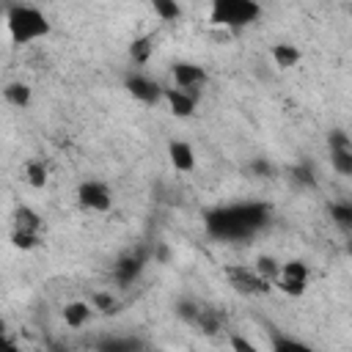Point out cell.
Instances as JSON below:
<instances>
[{
	"instance_id": "cell-1",
	"label": "cell",
	"mask_w": 352,
	"mask_h": 352,
	"mask_svg": "<svg viewBox=\"0 0 352 352\" xmlns=\"http://www.w3.org/2000/svg\"><path fill=\"white\" fill-rule=\"evenodd\" d=\"M272 223V206L264 201H234L206 209L204 228L220 242H248Z\"/></svg>"
},
{
	"instance_id": "cell-2",
	"label": "cell",
	"mask_w": 352,
	"mask_h": 352,
	"mask_svg": "<svg viewBox=\"0 0 352 352\" xmlns=\"http://www.w3.org/2000/svg\"><path fill=\"white\" fill-rule=\"evenodd\" d=\"M3 22H6V30H8L11 44H16V47L41 41V38H47V36L52 33L50 16H47L41 8L28 6V3L8 6L6 14H3Z\"/></svg>"
},
{
	"instance_id": "cell-3",
	"label": "cell",
	"mask_w": 352,
	"mask_h": 352,
	"mask_svg": "<svg viewBox=\"0 0 352 352\" xmlns=\"http://www.w3.org/2000/svg\"><path fill=\"white\" fill-rule=\"evenodd\" d=\"M261 6L258 0H209V22L228 30H242L258 22Z\"/></svg>"
},
{
	"instance_id": "cell-4",
	"label": "cell",
	"mask_w": 352,
	"mask_h": 352,
	"mask_svg": "<svg viewBox=\"0 0 352 352\" xmlns=\"http://www.w3.org/2000/svg\"><path fill=\"white\" fill-rule=\"evenodd\" d=\"M223 275L228 280V286L242 294V297H264L272 292V283H267L256 270L253 264H226L223 267Z\"/></svg>"
},
{
	"instance_id": "cell-5",
	"label": "cell",
	"mask_w": 352,
	"mask_h": 352,
	"mask_svg": "<svg viewBox=\"0 0 352 352\" xmlns=\"http://www.w3.org/2000/svg\"><path fill=\"white\" fill-rule=\"evenodd\" d=\"M311 286V267L308 261L302 258H289V261H280V270H278V278L272 283V289L283 292L286 297H302Z\"/></svg>"
},
{
	"instance_id": "cell-6",
	"label": "cell",
	"mask_w": 352,
	"mask_h": 352,
	"mask_svg": "<svg viewBox=\"0 0 352 352\" xmlns=\"http://www.w3.org/2000/svg\"><path fill=\"white\" fill-rule=\"evenodd\" d=\"M77 204L82 212L104 214L113 209V187L104 179H82L77 184Z\"/></svg>"
},
{
	"instance_id": "cell-7",
	"label": "cell",
	"mask_w": 352,
	"mask_h": 352,
	"mask_svg": "<svg viewBox=\"0 0 352 352\" xmlns=\"http://www.w3.org/2000/svg\"><path fill=\"white\" fill-rule=\"evenodd\" d=\"M148 258H151V250H148V248H129V250H124V253L113 261V272H110L113 280H116L118 286H132V283L143 275Z\"/></svg>"
},
{
	"instance_id": "cell-8",
	"label": "cell",
	"mask_w": 352,
	"mask_h": 352,
	"mask_svg": "<svg viewBox=\"0 0 352 352\" xmlns=\"http://www.w3.org/2000/svg\"><path fill=\"white\" fill-rule=\"evenodd\" d=\"M327 148H330V165L338 176H352V138L346 129L336 126L327 132Z\"/></svg>"
},
{
	"instance_id": "cell-9",
	"label": "cell",
	"mask_w": 352,
	"mask_h": 352,
	"mask_svg": "<svg viewBox=\"0 0 352 352\" xmlns=\"http://www.w3.org/2000/svg\"><path fill=\"white\" fill-rule=\"evenodd\" d=\"M124 88H126V94H129L132 99H138V102L146 104V107H157V104L162 102V85H160L154 77L143 74V72L126 74V77H124Z\"/></svg>"
},
{
	"instance_id": "cell-10",
	"label": "cell",
	"mask_w": 352,
	"mask_h": 352,
	"mask_svg": "<svg viewBox=\"0 0 352 352\" xmlns=\"http://www.w3.org/2000/svg\"><path fill=\"white\" fill-rule=\"evenodd\" d=\"M170 77H173V85L176 88H184L190 94H195L198 88H204L209 82V72L206 66L195 63V60H176L170 66Z\"/></svg>"
},
{
	"instance_id": "cell-11",
	"label": "cell",
	"mask_w": 352,
	"mask_h": 352,
	"mask_svg": "<svg viewBox=\"0 0 352 352\" xmlns=\"http://www.w3.org/2000/svg\"><path fill=\"white\" fill-rule=\"evenodd\" d=\"M162 102L170 107V113L176 116V118H192L195 116V104H198V99H195V94H190V91H184V88H162Z\"/></svg>"
},
{
	"instance_id": "cell-12",
	"label": "cell",
	"mask_w": 352,
	"mask_h": 352,
	"mask_svg": "<svg viewBox=\"0 0 352 352\" xmlns=\"http://www.w3.org/2000/svg\"><path fill=\"white\" fill-rule=\"evenodd\" d=\"M44 217L28 206V204H19L11 214V231H22V234H44Z\"/></svg>"
},
{
	"instance_id": "cell-13",
	"label": "cell",
	"mask_w": 352,
	"mask_h": 352,
	"mask_svg": "<svg viewBox=\"0 0 352 352\" xmlns=\"http://www.w3.org/2000/svg\"><path fill=\"white\" fill-rule=\"evenodd\" d=\"M168 160H170V165H173L176 170L190 173V170L195 168V148H192L187 140L173 138V140L168 143Z\"/></svg>"
},
{
	"instance_id": "cell-14",
	"label": "cell",
	"mask_w": 352,
	"mask_h": 352,
	"mask_svg": "<svg viewBox=\"0 0 352 352\" xmlns=\"http://www.w3.org/2000/svg\"><path fill=\"white\" fill-rule=\"evenodd\" d=\"M94 305L88 302V300H72V302H66L63 305V322H66V327H72V330H80V327H85L91 319H94Z\"/></svg>"
},
{
	"instance_id": "cell-15",
	"label": "cell",
	"mask_w": 352,
	"mask_h": 352,
	"mask_svg": "<svg viewBox=\"0 0 352 352\" xmlns=\"http://www.w3.org/2000/svg\"><path fill=\"white\" fill-rule=\"evenodd\" d=\"M270 58L278 69H294L300 60H302V50L292 41H275L270 47Z\"/></svg>"
},
{
	"instance_id": "cell-16",
	"label": "cell",
	"mask_w": 352,
	"mask_h": 352,
	"mask_svg": "<svg viewBox=\"0 0 352 352\" xmlns=\"http://www.w3.org/2000/svg\"><path fill=\"white\" fill-rule=\"evenodd\" d=\"M3 99H6V104L16 107V110H25L33 102V88L22 80H11V82L3 85Z\"/></svg>"
},
{
	"instance_id": "cell-17",
	"label": "cell",
	"mask_w": 352,
	"mask_h": 352,
	"mask_svg": "<svg viewBox=\"0 0 352 352\" xmlns=\"http://www.w3.org/2000/svg\"><path fill=\"white\" fill-rule=\"evenodd\" d=\"M192 327H198L204 336H214V333H220V330L226 327V316H223V311H217V308L201 305V311H198Z\"/></svg>"
},
{
	"instance_id": "cell-18",
	"label": "cell",
	"mask_w": 352,
	"mask_h": 352,
	"mask_svg": "<svg viewBox=\"0 0 352 352\" xmlns=\"http://www.w3.org/2000/svg\"><path fill=\"white\" fill-rule=\"evenodd\" d=\"M289 182L294 184V187H300V190H316L319 187V176H316V170H314V165L311 162H294L292 168H289Z\"/></svg>"
},
{
	"instance_id": "cell-19",
	"label": "cell",
	"mask_w": 352,
	"mask_h": 352,
	"mask_svg": "<svg viewBox=\"0 0 352 352\" xmlns=\"http://www.w3.org/2000/svg\"><path fill=\"white\" fill-rule=\"evenodd\" d=\"M154 41H157V36H154V33L135 36V38L129 41V58H132V63L146 66V63L151 60V55H154Z\"/></svg>"
},
{
	"instance_id": "cell-20",
	"label": "cell",
	"mask_w": 352,
	"mask_h": 352,
	"mask_svg": "<svg viewBox=\"0 0 352 352\" xmlns=\"http://www.w3.org/2000/svg\"><path fill=\"white\" fill-rule=\"evenodd\" d=\"M25 182H28L33 190L47 187V182H50V165H47L41 157H30V160L25 162Z\"/></svg>"
},
{
	"instance_id": "cell-21",
	"label": "cell",
	"mask_w": 352,
	"mask_h": 352,
	"mask_svg": "<svg viewBox=\"0 0 352 352\" xmlns=\"http://www.w3.org/2000/svg\"><path fill=\"white\" fill-rule=\"evenodd\" d=\"M330 212V220L333 226L341 231V234H352V204L349 201H333L327 206Z\"/></svg>"
},
{
	"instance_id": "cell-22",
	"label": "cell",
	"mask_w": 352,
	"mask_h": 352,
	"mask_svg": "<svg viewBox=\"0 0 352 352\" xmlns=\"http://www.w3.org/2000/svg\"><path fill=\"white\" fill-rule=\"evenodd\" d=\"M88 302H91L94 311L102 314V316H116V314L121 311V300H118L116 294H110V292H94Z\"/></svg>"
},
{
	"instance_id": "cell-23",
	"label": "cell",
	"mask_w": 352,
	"mask_h": 352,
	"mask_svg": "<svg viewBox=\"0 0 352 352\" xmlns=\"http://www.w3.org/2000/svg\"><path fill=\"white\" fill-rule=\"evenodd\" d=\"M96 346H99L102 352H132V349H143L146 344H143L140 338H132V336H126V338L110 336V338H102Z\"/></svg>"
},
{
	"instance_id": "cell-24",
	"label": "cell",
	"mask_w": 352,
	"mask_h": 352,
	"mask_svg": "<svg viewBox=\"0 0 352 352\" xmlns=\"http://www.w3.org/2000/svg\"><path fill=\"white\" fill-rule=\"evenodd\" d=\"M148 3H151L154 14H157L162 22H176V19H182V6H179V0H148Z\"/></svg>"
},
{
	"instance_id": "cell-25",
	"label": "cell",
	"mask_w": 352,
	"mask_h": 352,
	"mask_svg": "<svg viewBox=\"0 0 352 352\" xmlns=\"http://www.w3.org/2000/svg\"><path fill=\"white\" fill-rule=\"evenodd\" d=\"M272 349L275 352H311V346L305 341L283 336V333H272Z\"/></svg>"
},
{
	"instance_id": "cell-26",
	"label": "cell",
	"mask_w": 352,
	"mask_h": 352,
	"mask_svg": "<svg viewBox=\"0 0 352 352\" xmlns=\"http://www.w3.org/2000/svg\"><path fill=\"white\" fill-rule=\"evenodd\" d=\"M253 270H256L267 283H275L278 270H280V261H278L275 256H258V258L253 261Z\"/></svg>"
},
{
	"instance_id": "cell-27",
	"label": "cell",
	"mask_w": 352,
	"mask_h": 352,
	"mask_svg": "<svg viewBox=\"0 0 352 352\" xmlns=\"http://www.w3.org/2000/svg\"><path fill=\"white\" fill-rule=\"evenodd\" d=\"M173 311H176V316H179L184 324H192V322H195V316H198V311H201V302H198V300L184 297V300H179V302L173 305Z\"/></svg>"
},
{
	"instance_id": "cell-28",
	"label": "cell",
	"mask_w": 352,
	"mask_h": 352,
	"mask_svg": "<svg viewBox=\"0 0 352 352\" xmlns=\"http://www.w3.org/2000/svg\"><path fill=\"white\" fill-rule=\"evenodd\" d=\"M11 245L16 248V250H36V248H41V234H22V231H11Z\"/></svg>"
},
{
	"instance_id": "cell-29",
	"label": "cell",
	"mask_w": 352,
	"mask_h": 352,
	"mask_svg": "<svg viewBox=\"0 0 352 352\" xmlns=\"http://www.w3.org/2000/svg\"><path fill=\"white\" fill-rule=\"evenodd\" d=\"M248 173H250V179H272L275 176V165L270 160H264V157H256V160L248 162Z\"/></svg>"
},
{
	"instance_id": "cell-30",
	"label": "cell",
	"mask_w": 352,
	"mask_h": 352,
	"mask_svg": "<svg viewBox=\"0 0 352 352\" xmlns=\"http://www.w3.org/2000/svg\"><path fill=\"white\" fill-rule=\"evenodd\" d=\"M231 346H234V349H248V352H253V349H256L248 338H242V336H236V333H231Z\"/></svg>"
},
{
	"instance_id": "cell-31",
	"label": "cell",
	"mask_w": 352,
	"mask_h": 352,
	"mask_svg": "<svg viewBox=\"0 0 352 352\" xmlns=\"http://www.w3.org/2000/svg\"><path fill=\"white\" fill-rule=\"evenodd\" d=\"M0 349L14 352V349H16V341H14V338H8V333H6V336H0Z\"/></svg>"
},
{
	"instance_id": "cell-32",
	"label": "cell",
	"mask_w": 352,
	"mask_h": 352,
	"mask_svg": "<svg viewBox=\"0 0 352 352\" xmlns=\"http://www.w3.org/2000/svg\"><path fill=\"white\" fill-rule=\"evenodd\" d=\"M6 333H8V324H6V319L0 316V336H6Z\"/></svg>"
}]
</instances>
